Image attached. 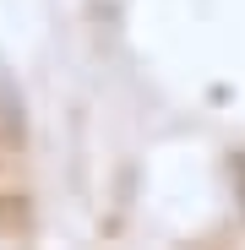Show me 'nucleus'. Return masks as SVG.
I'll use <instances>...</instances> for the list:
<instances>
[{"label": "nucleus", "instance_id": "1", "mask_svg": "<svg viewBox=\"0 0 245 250\" xmlns=\"http://www.w3.org/2000/svg\"><path fill=\"white\" fill-rule=\"evenodd\" d=\"M234 185H240V201H245V158L234 163Z\"/></svg>", "mask_w": 245, "mask_h": 250}]
</instances>
